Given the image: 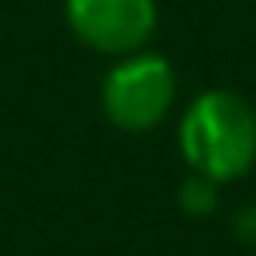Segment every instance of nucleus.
I'll use <instances>...</instances> for the list:
<instances>
[{
	"instance_id": "nucleus-1",
	"label": "nucleus",
	"mask_w": 256,
	"mask_h": 256,
	"mask_svg": "<svg viewBox=\"0 0 256 256\" xmlns=\"http://www.w3.org/2000/svg\"><path fill=\"white\" fill-rule=\"evenodd\" d=\"M180 152L188 168L208 180H236L256 160V112L228 88L200 92L180 120Z\"/></svg>"
},
{
	"instance_id": "nucleus-2",
	"label": "nucleus",
	"mask_w": 256,
	"mask_h": 256,
	"mask_svg": "<svg viewBox=\"0 0 256 256\" xmlns=\"http://www.w3.org/2000/svg\"><path fill=\"white\" fill-rule=\"evenodd\" d=\"M176 96V72L164 56L152 52H128L100 88L104 116L124 132H148L164 120Z\"/></svg>"
},
{
	"instance_id": "nucleus-3",
	"label": "nucleus",
	"mask_w": 256,
	"mask_h": 256,
	"mask_svg": "<svg viewBox=\"0 0 256 256\" xmlns=\"http://www.w3.org/2000/svg\"><path fill=\"white\" fill-rule=\"evenodd\" d=\"M64 16L80 44L128 56L156 28V0H64Z\"/></svg>"
}]
</instances>
